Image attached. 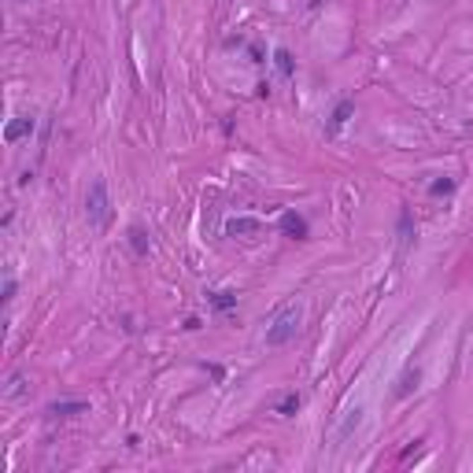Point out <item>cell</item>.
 <instances>
[{"instance_id": "cell-1", "label": "cell", "mask_w": 473, "mask_h": 473, "mask_svg": "<svg viewBox=\"0 0 473 473\" xmlns=\"http://www.w3.org/2000/svg\"><path fill=\"white\" fill-rule=\"evenodd\" d=\"M300 318H303V311H300L296 303L281 307V311H277V318L270 322V329H267V348H285L288 340L300 333Z\"/></svg>"}, {"instance_id": "cell-2", "label": "cell", "mask_w": 473, "mask_h": 473, "mask_svg": "<svg viewBox=\"0 0 473 473\" xmlns=\"http://www.w3.org/2000/svg\"><path fill=\"white\" fill-rule=\"evenodd\" d=\"M86 218H89V226H96V230H107L111 226V197H107V185L100 177H96L86 192Z\"/></svg>"}, {"instance_id": "cell-3", "label": "cell", "mask_w": 473, "mask_h": 473, "mask_svg": "<svg viewBox=\"0 0 473 473\" xmlns=\"http://www.w3.org/2000/svg\"><path fill=\"white\" fill-rule=\"evenodd\" d=\"M281 233L292 237V240H307V237H311V226H307V218L296 215V211H285V215H281Z\"/></svg>"}, {"instance_id": "cell-4", "label": "cell", "mask_w": 473, "mask_h": 473, "mask_svg": "<svg viewBox=\"0 0 473 473\" xmlns=\"http://www.w3.org/2000/svg\"><path fill=\"white\" fill-rule=\"evenodd\" d=\"M226 233H230V237H244V240H252V237H259V233H263V222H259V218H230V222H226Z\"/></svg>"}, {"instance_id": "cell-5", "label": "cell", "mask_w": 473, "mask_h": 473, "mask_svg": "<svg viewBox=\"0 0 473 473\" xmlns=\"http://www.w3.org/2000/svg\"><path fill=\"white\" fill-rule=\"evenodd\" d=\"M418 381H421V370L411 363V366L399 373V381H396V388H392V396H396V399H407V396H411L414 388H418Z\"/></svg>"}, {"instance_id": "cell-6", "label": "cell", "mask_w": 473, "mask_h": 473, "mask_svg": "<svg viewBox=\"0 0 473 473\" xmlns=\"http://www.w3.org/2000/svg\"><path fill=\"white\" fill-rule=\"evenodd\" d=\"M89 407L86 399H59V403H48V418H74V414H86Z\"/></svg>"}, {"instance_id": "cell-7", "label": "cell", "mask_w": 473, "mask_h": 473, "mask_svg": "<svg viewBox=\"0 0 473 473\" xmlns=\"http://www.w3.org/2000/svg\"><path fill=\"white\" fill-rule=\"evenodd\" d=\"M411 244H414V218H411V211H399V248L407 252V248H411Z\"/></svg>"}, {"instance_id": "cell-8", "label": "cell", "mask_w": 473, "mask_h": 473, "mask_svg": "<svg viewBox=\"0 0 473 473\" xmlns=\"http://www.w3.org/2000/svg\"><path fill=\"white\" fill-rule=\"evenodd\" d=\"M351 111H355V104H351V100H340V104L333 107V115H329V134H337V129L351 119Z\"/></svg>"}, {"instance_id": "cell-9", "label": "cell", "mask_w": 473, "mask_h": 473, "mask_svg": "<svg viewBox=\"0 0 473 473\" xmlns=\"http://www.w3.org/2000/svg\"><path fill=\"white\" fill-rule=\"evenodd\" d=\"M207 300H211V307H215V311H233V307H237V292L218 288V292H207Z\"/></svg>"}, {"instance_id": "cell-10", "label": "cell", "mask_w": 473, "mask_h": 473, "mask_svg": "<svg viewBox=\"0 0 473 473\" xmlns=\"http://www.w3.org/2000/svg\"><path fill=\"white\" fill-rule=\"evenodd\" d=\"M30 129H34V119H15V122H8V129H4V141H19V137H26Z\"/></svg>"}, {"instance_id": "cell-11", "label": "cell", "mask_w": 473, "mask_h": 473, "mask_svg": "<svg viewBox=\"0 0 473 473\" xmlns=\"http://www.w3.org/2000/svg\"><path fill=\"white\" fill-rule=\"evenodd\" d=\"M274 63H277V71H281L285 78H292V74H296V59H292V52H288V48H277V52H274Z\"/></svg>"}, {"instance_id": "cell-12", "label": "cell", "mask_w": 473, "mask_h": 473, "mask_svg": "<svg viewBox=\"0 0 473 473\" xmlns=\"http://www.w3.org/2000/svg\"><path fill=\"white\" fill-rule=\"evenodd\" d=\"M129 248H134V255H148V233L141 230V226H134V230H129Z\"/></svg>"}, {"instance_id": "cell-13", "label": "cell", "mask_w": 473, "mask_h": 473, "mask_svg": "<svg viewBox=\"0 0 473 473\" xmlns=\"http://www.w3.org/2000/svg\"><path fill=\"white\" fill-rule=\"evenodd\" d=\"M296 411H300V396H296V392H288L281 403H277V414H281V418H292Z\"/></svg>"}, {"instance_id": "cell-14", "label": "cell", "mask_w": 473, "mask_h": 473, "mask_svg": "<svg viewBox=\"0 0 473 473\" xmlns=\"http://www.w3.org/2000/svg\"><path fill=\"white\" fill-rule=\"evenodd\" d=\"M429 192H433V197H451V192H455V177H440V182L429 185Z\"/></svg>"}, {"instance_id": "cell-15", "label": "cell", "mask_w": 473, "mask_h": 473, "mask_svg": "<svg viewBox=\"0 0 473 473\" xmlns=\"http://www.w3.org/2000/svg\"><path fill=\"white\" fill-rule=\"evenodd\" d=\"M11 300H15V277L8 274L4 277V303H11Z\"/></svg>"}]
</instances>
